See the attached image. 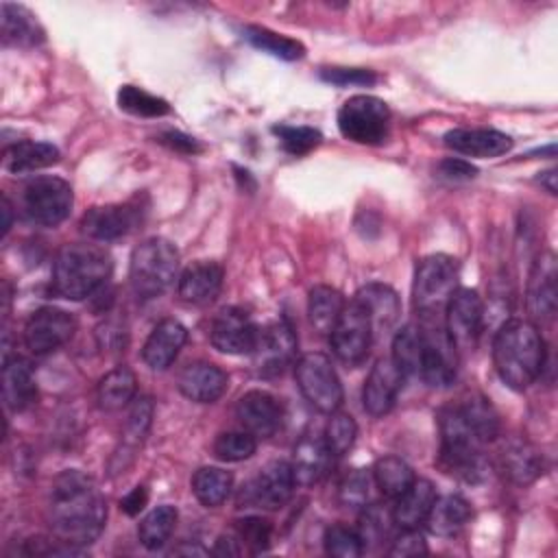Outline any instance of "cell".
I'll return each mask as SVG.
<instances>
[{
	"label": "cell",
	"instance_id": "cell-1",
	"mask_svg": "<svg viewBox=\"0 0 558 558\" xmlns=\"http://www.w3.org/2000/svg\"><path fill=\"white\" fill-rule=\"evenodd\" d=\"M48 521L57 538L74 547H85L105 527L107 501L89 475L74 469L63 471L50 484Z\"/></svg>",
	"mask_w": 558,
	"mask_h": 558
},
{
	"label": "cell",
	"instance_id": "cell-2",
	"mask_svg": "<svg viewBox=\"0 0 558 558\" xmlns=\"http://www.w3.org/2000/svg\"><path fill=\"white\" fill-rule=\"evenodd\" d=\"M493 364L512 390H525L545 366V340L538 327L523 318L506 320L493 340Z\"/></svg>",
	"mask_w": 558,
	"mask_h": 558
},
{
	"label": "cell",
	"instance_id": "cell-3",
	"mask_svg": "<svg viewBox=\"0 0 558 558\" xmlns=\"http://www.w3.org/2000/svg\"><path fill=\"white\" fill-rule=\"evenodd\" d=\"M111 275V255L92 242L65 244L52 266V290L61 299L81 301L92 296Z\"/></svg>",
	"mask_w": 558,
	"mask_h": 558
},
{
	"label": "cell",
	"instance_id": "cell-4",
	"mask_svg": "<svg viewBox=\"0 0 558 558\" xmlns=\"http://www.w3.org/2000/svg\"><path fill=\"white\" fill-rule=\"evenodd\" d=\"M438 432H440V453L438 464L445 473L456 475L464 482H477L486 473V462L482 458V442L469 429L460 405H445L438 410Z\"/></svg>",
	"mask_w": 558,
	"mask_h": 558
},
{
	"label": "cell",
	"instance_id": "cell-5",
	"mask_svg": "<svg viewBox=\"0 0 558 558\" xmlns=\"http://www.w3.org/2000/svg\"><path fill=\"white\" fill-rule=\"evenodd\" d=\"M179 270V251L166 238H148L131 253L129 281L137 299H155L170 288Z\"/></svg>",
	"mask_w": 558,
	"mask_h": 558
},
{
	"label": "cell",
	"instance_id": "cell-6",
	"mask_svg": "<svg viewBox=\"0 0 558 558\" xmlns=\"http://www.w3.org/2000/svg\"><path fill=\"white\" fill-rule=\"evenodd\" d=\"M458 259L445 253L418 262L412 283V301L421 316H438L458 288Z\"/></svg>",
	"mask_w": 558,
	"mask_h": 558
},
{
	"label": "cell",
	"instance_id": "cell-7",
	"mask_svg": "<svg viewBox=\"0 0 558 558\" xmlns=\"http://www.w3.org/2000/svg\"><path fill=\"white\" fill-rule=\"evenodd\" d=\"M22 211L24 216L44 227H57L70 216L74 192L72 185L54 174L31 179L22 187Z\"/></svg>",
	"mask_w": 558,
	"mask_h": 558
},
{
	"label": "cell",
	"instance_id": "cell-8",
	"mask_svg": "<svg viewBox=\"0 0 558 558\" xmlns=\"http://www.w3.org/2000/svg\"><path fill=\"white\" fill-rule=\"evenodd\" d=\"M390 126V109L388 105L368 94H357L344 100L338 111V129L340 133L357 144H381L388 137Z\"/></svg>",
	"mask_w": 558,
	"mask_h": 558
},
{
	"label": "cell",
	"instance_id": "cell-9",
	"mask_svg": "<svg viewBox=\"0 0 558 558\" xmlns=\"http://www.w3.org/2000/svg\"><path fill=\"white\" fill-rule=\"evenodd\" d=\"M421 379L432 388H447L458 373V351L449 340L445 325L436 323V316H421Z\"/></svg>",
	"mask_w": 558,
	"mask_h": 558
},
{
	"label": "cell",
	"instance_id": "cell-10",
	"mask_svg": "<svg viewBox=\"0 0 558 558\" xmlns=\"http://www.w3.org/2000/svg\"><path fill=\"white\" fill-rule=\"evenodd\" d=\"M294 377L303 397L323 414H331L342 405V384L329 357L323 353H305L294 364Z\"/></svg>",
	"mask_w": 558,
	"mask_h": 558
},
{
	"label": "cell",
	"instance_id": "cell-11",
	"mask_svg": "<svg viewBox=\"0 0 558 558\" xmlns=\"http://www.w3.org/2000/svg\"><path fill=\"white\" fill-rule=\"evenodd\" d=\"M484 323L482 296L471 288H456L445 307V331L458 353L475 349Z\"/></svg>",
	"mask_w": 558,
	"mask_h": 558
},
{
	"label": "cell",
	"instance_id": "cell-12",
	"mask_svg": "<svg viewBox=\"0 0 558 558\" xmlns=\"http://www.w3.org/2000/svg\"><path fill=\"white\" fill-rule=\"evenodd\" d=\"M329 342L336 357L347 366H355L368 355L373 342V325L366 310L355 299L344 305L329 333Z\"/></svg>",
	"mask_w": 558,
	"mask_h": 558
},
{
	"label": "cell",
	"instance_id": "cell-13",
	"mask_svg": "<svg viewBox=\"0 0 558 558\" xmlns=\"http://www.w3.org/2000/svg\"><path fill=\"white\" fill-rule=\"evenodd\" d=\"M294 486L296 482L290 462L272 460L240 490L238 504L248 508L279 510L290 501Z\"/></svg>",
	"mask_w": 558,
	"mask_h": 558
},
{
	"label": "cell",
	"instance_id": "cell-14",
	"mask_svg": "<svg viewBox=\"0 0 558 558\" xmlns=\"http://www.w3.org/2000/svg\"><path fill=\"white\" fill-rule=\"evenodd\" d=\"M76 331V318L61 307H39L24 325V344L35 355H46L63 347Z\"/></svg>",
	"mask_w": 558,
	"mask_h": 558
},
{
	"label": "cell",
	"instance_id": "cell-15",
	"mask_svg": "<svg viewBox=\"0 0 558 558\" xmlns=\"http://www.w3.org/2000/svg\"><path fill=\"white\" fill-rule=\"evenodd\" d=\"M257 336H259V329L251 320L248 312L235 305L222 307L211 320V329H209V340L214 349L229 355L253 353L257 344Z\"/></svg>",
	"mask_w": 558,
	"mask_h": 558
},
{
	"label": "cell",
	"instance_id": "cell-16",
	"mask_svg": "<svg viewBox=\"0 0 558 558\" xmlns=\"http://www.w3.org/2000/svg\"><path fill=\"white\" fill-rule=\"evenodd\" d=\"M525 305L532 318L547 320L556 314L558 305V266L551 251L536 255L525 288Z\"/></svg>",
	"mask_w": 558,
	"mask_h": 558
},
{
	"label": "cell",
	"instance_id": "cell-17",
	"mask_svg": "<svg viewBox=\"0 0 558 558\" xmlns=\"http://www.w3.org/2000/svg\"><path fill=\"white\" fill-rule=\"evenodd\" d=\"M296 353V333L288 318H281L268 325L257 336L255 344V364L262 375H277L292 364Z\"/></svg>",
	"mask_w": 558,
	"mask_h": 558
},
{
	"label": "cell",
	"instance_id": "cell-18",
	"mask_svg": "<svg viewBox=\"0 0 558 558\" xmlns=\"http://www.w3.org/2000/svg\"><path fill=\"white\" fill-rule=\"evenodd\" d=\"M235 416L255 438H270L283 421V410L277 397L266 390H248L235 403Z\"/></svg>",
	"mask_w": 558,
	"mask_h": 558
},
{
	"label": "cell",
	"instance_id": "cell-19",
	"mask_svg": "<svg viewBox=\"0 0 558 558\" xmlns=\"http://www.w3.org/2000/svg\"><path fill=\"white\" fill-rule=\"evenodd\" d=\"M403 379L405 377L401 375V371L390 357H379L364 381V390H362L364 410L371 416L388 414L397 401Z\"/></svg>",
	"mask_w": 558,
	"mask_h": 558
},
{
	"label": "cell",
	"instance_id": "cell-20",
	"mask_svg": "<svg viewBox=\"0 0 558 558\" xmlns=\"http://www.w3.org/2000/svg\"><path fill=\"white\" fill-rule=\"evenodd\" d=\"M140 222V209L131 203L124 205H100L85 211L81 229L87 238L109 242L126 235Z\"/></svg>",
	"mask_w": 558,
	"mask_h": 558
},
{
	"label": "cell",
	"instance_id": "cell-21",
	"mask_svg": "<svg viewBox=\"0 0 558 558\" xmlns=\"http://www.w3.org/2000/svg\"><path fill=\"white\" fill-rule=\"evenodd\" d=\"M150 421H153V399L150 397L133 399V405L129 410V416H126V423L122 429L120 445L113 451V458L109 462L111 475L122 473L133 462V458L137 456V449L142 447V442L150 429Z\"/></svg>",
	"mask_w": 558,
	"mask_h": 558
},
{
	"label": "cell",
	"instance_id": "cell-22",
	"mask_svg": "<svg viewBox=\"0 0 558 558\" xmlns=\"http://www.w3.org/2000/svg\"><path fill=\"white\" fill-rule=\"evenodd\" d=\"M336 456L331 453L329 445L325 442V436L307 432L299 438L292 453V475L299 486H312L325 477V473L331 466V460Z\"/></svg>",
	"mask_w": 558,
	"mask_h": 558
},
{
	"label": "cell",
	"instance_id": "cell-23",
	"mask_svg": "<svg viewBox=\"0 0 558 558\" xmlns=\"http://www.w3.org/2000/svg\"><path fill=\"white\" fill-rule=\"evenodd\" d=\"M445 146L466 157L493 159L512 148V137L497 129H451L445 133Z\"/></svg>",
	"mask_w": 558,
	"mask_h": 558
},
{
	"label": "cell",
	"instance_id": "cell-24",
	"mask_svg": "<svg viewBox=\"0 0 558 558\" xmlns=\"http://www.w3.org/2000/svg\"><path fill=\"white\" fill-rule=\"evenodd\" d=\"M227 373L211 362H192L179 375V390L194 403H214L227 390Z\"/></svg>",
	"mask_w": 558,
	"mask_h": 558
},
{
	"label": "cell",
	"instance_id": "cell-25",
	"mask_svg": "<svg viewBox=\"0 0 558 558\" xmlns=\"http://www.w3.org/2000/svg\"><path fill=\"white\" fill-rule=\"evenodd\" d=\"M187 340V329L177 318H163L144 342L142 360L153 371H166Z\"/></svg>",
	"mask_w": 558,
	"mask_h": 558
},
{
	"label": "cell",
	"instance_id": "cell-26",
	"mask_svg": "<svg viewBox=\"0 0 558 558\" xmlns=\"http://www.w3.org/2000/svg\"><path fill=\"white\" fill-rule=\"evenodd\" d=\"M222 279H225V270L218 262H207V259L194 262L179 277V296L185 303L207 305L220 294Z\"/></svg>",
	"mask_w": 558,
	"mask_h": 558
},
{
	"label": "cell",
	"instance_id": "cell-27",
	"mask_svg": "<svg viewBox=\"0 0 558 558\" xmlns=\"http://www.w3.org/2000/svg\"><path fill=\"white\" fill-rule=\"evenodd\" d=\"M2 397L7 408L22 412L37 399V384L31 362L20 355H4L2 362Z\"/></svg>",
	"mask_w": 558,
	"mask_h": 558
},
{
	"label": "cell",
	"instance_id": "cell-28",
	"mask_svg": "<svg viewBox=\"0 0 558 558\" xmlns=\"http://www.w3.org/2000/svg\"><path fill=\"white\" fill-rule=\"evenodd\" d=\"M353 299L366 310L373 325V333L388 331L401 314V303L397 292L384 283H366L355 292Z\"/></svg>",
	"mask_w": 558,
	"mask_h": 558
},
{
	"label": "cell",
	"instance_id": "cell-29",
	"mask_svg": "<svg viewBox=\"0 0 558 558\" xmlns=\"http://www.w3.org/2000/svg\"><path fill=\"white\" fill-rule=\"evenodd\" d=\"M434 501H436L434 484L429 480H423V477L416 480L414 477L410 488L395 499V506H392L395 525H399L401 530L403 527H418L421 523H425Z\"/></svg>",
	"mask_w": 558,
	"mask_h": 558
},
{
	"label": "cell",
	"instance_id": "cell-30",
	"mask_svg": "<svg viewBox=\"0 0 558 558\" xmlns=\"http://www.w3.org/2000/svg\"><path fill=\"white\" fill-rule=\"evenodd\" d=\"M2 22V44L4 46H37L44 41V28L37 17L22 4L2 2L0 4Z\"/></svg>",
	"mask_w": 558,
	"mask_h": 558
},
{
	"label": "cell",
	"instance_id": "cell-31",
	"mask_svg": "<svg viewBox=\"0 0 558 558\" xmlns=\"http://www.w3.org/2000/svg\"><path fill=\"white\" fill-rule=\"evenodd\" d=\"M59 161V148L50 142H15L2 153V166L11 174H26Z\"/></svg>",
	"mask_w": 558,
	"mask_h": 558
},
{
	"label": "cell",
	"instance_id": "cell-32",
	"mask_svg": "<svg viewBox=\"0 0 558 558\" xmlns=\"http://www.w3.org/2000/svg\"><path fill=\"white\" fill-rule=\"evenodd\" d=\"M473 510L471 504L460 497V495H447V497H436L425 525L432 534L436 536H453L458 534L471 519Z\"/></svg>",
	"mask_w": 558,
	"mask_h": 558
},
{
	"label": "cell",
	"instance_id": "cell-33",
	"mask_svg": "<svg viewBox=\"0 0 558 558\" xmlns=\"http://www.w3.org/2000/svg\"><path fill=\"white\" fill-rule=\"evenodd\" d=\"M135 392H137L135 373L129 366H116L98 381L96 399L102 410L113 412L131 403L135 399Z\"/></svg>",
	"mask_w": 558,
	"mask_h": 558
},
{
	"label": "cell",
	"instance_id": "cell-34",
	"mask_svg": "<svg viewBox=\"0 0 558 558\" xmlns=\"http://www.w3.org/2000/svg\"><path fill=\"white\" fill-rule=\"evenodd\" d=\"M344 310L342 294L331 286H314L307 296V318L314 331L329 336Z\"/></svg>",
	"mask_w": 558,
	"mask_h": 558
},
{
	"label": "cell",
	"instance_id": "cell-35",
	"mask_svg": "<svg viewBox=\"0 0 558 558\" xmlns=\"http://www.w3.org/2000/svg\"><path fill=\"white\" fill-rule=\"evenodd\" d=\"M460 412L469 425V429L473 432V436L484 445V442H493L499 432H501V423H499V414L497 410L490 405V401L482 395H471L460 403Z\"/></svg>",
	"mask_w": 558,
	"mask_h": 558
},
{
	"label": "cell",
	"instance_id": "cell-36",
	"mask_svg": "<svg viewBox=\"0 0 558 558\" xmlns=\"http://www.w3.org/2000/svg\"><path fill=\"white\" fill-rule=\"evenodd\" d=\"M501 466L514 484H530L543 473V456L527 442H512L501 453Z\"/></svg>",
	"mask_w": 558,
	"mask_h": 558
},
{
	"label": "cell",
	"instance_id": "cell-37",
	"mask_svg": "<svg viewBox=\"0 0 558 558\" xmlns=\"http://www.w3.org/2000/svg\"><path fill=\"white\" fill-rule=\"evenodd\" d=\"M233 488V475L218 466H201L192 477V493L205 508H216L227 501Z\"/></svg>",
	"mask_w": 558,
	"mask_h": 558
},
{
	"label": "cell",
	"instance_id": "cell-38",
	"mask_svg": "<svg viewBox=\"0 0 558 558\" xmlns=\"http://www.w3.org/2000/svg\"><path fill=\"white\" fill-rule=\"evenodd\" d=\"M373 482L377 484L384 497L397 499L414 482V471L405 460L397 456H384L373 466Z\"/></svg>",
	"mask_w": 558,
	"mask_h": 558
},
{
	"label": "cell",
	"instance_id": "cell-39",
	"mask_svg": "<svg viewBox=\"0 0 558 558\" xmlns=\"http://www.w3.org/2000/svg\"><path fill=\"white\" fill-rule=\"evenodd\" d=\"M244 39L255 46L257 50L262 52H268L277 59H283V61H296L305 54V46L288 35H281V33H275L266 26H246L244 31Z\"/></svg>",
	"mask_w": 558,
	"mask_h": 558
},
{
	"label": "cell",
	"instance_id": "cell-40",
	"mask_svg": "<svg viewBox=\"0 0 558 558\" xmlns=\"http://www.w3.org/2000/svg\"><path fill=\"white\" fill-rule=\"evenodd\" d=\"M421 351H423L421 327L414 323H408L392 338L390 360L397 364L403 377H414L421 371Z\"/></svg>",
	"mask_w": 558,
	"mask_h": 558
},
{
	"label": "cell",
	"instance_id": "cell-41",
	"mask_svg": "<svg viewBox=\"0 0 558 558\" xmlns=\"http://www.w3.org/2000/svg\"><path fill=\"white\" fill-rule=\"evenodd\" d=\"M177 519H179V512H177L174 506L163 504V506L153 508V510L140 521V525H137V538H140V543H142L146 549H150V551L163 547L166 541L170 538L174 525H177Z\"/></svg>",
	"mask_w": 558,
	"mask_h": 558
},
{
	"label": "cell",
	"instance_id": "cell-42",
	"mask_svg": "<svg viewBox=\"0 0 558 558\" xmlns=\"http://www.w3.org/2000/svg\"><path fill=\"white\" fill-rule=\"evenodd\" d=\"M118 107L137 118H161L170 113V105L163 98L135 85H122L118 89Z\"/></svg>",
	"mask_w": 558,
	"mask_h": 558
},
{
	"label": "cell",
	"instance_id": "cell-43",
	"mask_svg": "<svg viewBox=\"0 0 558 558\" xmlns=\"http://www.w3.org/2000/svg\"><path fill=\"white\" fill-rule=\"evenodd\" d=\"M257 449V438L248 434L246 429L242 432H222L214 440V456L222 462H240L246 460L255 453Z\"/></svg>",
	"mask_w": 558,
	"mask_h": 558
},
{
	"label": "cell",
	"instance_id": "cell-44",
	"mask_svg": "<svg viewBox=\"0 0 558 558\" xmlns=\"http://www.w3.org/2000/svg\"><path fill=\"white\" fill-rule=\"evenodd\" d=\"M395 519H392V508L386 510L384 506L379 504H366L364 506V512H362V519H360V538H362V545H375L379 541H384L392 527Z\"/></svg>",
	"mask_w": 558,
	"mask_h": 558
},
{
	"label": "cell",
	"instance_id": "cell-45",
	"mask_svg": "<svg viewBox=\"0 0 558 558\" xmlns=\"http://www.w3.org/2000/svg\"><path fill=\"white\" fill-rule=\"evenodd\" d=\"M323 436L333 456H344L355 442L357 425L351 414L336 410V412H331V418H329Z\"/></svg>",
	"mask_w": 558,
	"mask_h": 558
},
{
	"label": "cell",
	"instance_id": "cell-46",
	"mask_svg": "<svg viewBox=\"0 0 558 558\" xmlns=\"http://www.w3.org/2000/svg\"><path fill=\"white\" fill-rule=\"evenodd\" d=\"M272 133L279 137L281 146L286 153L294 155V157H301V155H307L310 150H314L323 135L318 129H312V126H288V124H279V126H272Z\"/></svg>",
	"mask_w": 558,
	"mask_h": 558
},
{
	"label": "cell",
	"instance_id": "cell-47",
	"mask_svg": "<svg viewBox=\"0 0 558 558\" xmlns=\"http://www.w3.org/2000/svg\"><path fill=\"white\" fill-rule=\"evenodd\" d=\"M371 486H373V477L366 469L349 471L338 486L340 504L347 508H364L371 497Z\"/></svg>",
	"mask_w": 558,
	"mask_h": 558
},
{
	"label": "cell",
	"instance_id": "cell-48",
	"mask_svg": "<svg viewBox=\"0 0 558 558\" xmlns=\"http://www.w3.org/2000/svg\"><path fill=\"white\" fill-rule=\"evenodd\" d=\"M235 534L253 554L266 551L272 541V525L262 517H244L235 521Z\"/></svg>",
	"mask_w": 558,
	"mask_h": 558
},
{
	"label": "cell",
	"instance_id": "cell-49",
	"mask_svg": "<svg viewBox=\"0 0 558 558\" xmlns=\"http://www.w3.org/2000/svg\"><path fill=\"white\" fill-rule=\"evenodd\" d=\"M325 551L336 558H357L364 551L362 538L347 525H331L325 532Z\"/></svg>",
	"mask_w": 558,
	"mask_h": 558
},
{
	"label": "cell",
	"instance_id": "cell-50",
	"mask_svg": "<svg viewBox=\"0 0 558 558\" xmlns=\"http://www.w3.org/2000/svg\"><path fill=\"white\" fill-rule=\"evenodd\" d=\"M320 78L331 83V85H373L377 81L375 72L364 70V68H323L320 70Z\"/></svg>",
	"mask_w": 558,
	"mask_h": 558
},
{
	"label": "cell",
	"instance_id": "cell-51",
	"mask_svg": "<svg viewBox=\"0 0 558 558\" xmlns=\"http://www.w3.org/2000/svg\"><path fill=\"white\" fill-rule=\"evenodd\" d=\"M390 556L395 558H414V556H425L427 554V543L423 534L416 527H403V532L392 541Z\"/></svg>",
	"mask_w": 558,
	"mask_h": 558
},
{
	"label": "cell",
	"instance_id": "cell-52",
	"mask_svg": "<svg viewBox=\"0 0 558 558\" xmlns=\"http://www.w3.org/2000/svg\"><path fill=\"white\" fill-rule=\"evenodd\" d=\"M475 174H477V168L471 161L456 159V157L442 159L436 168V177L447 183H464V181L475 179Z\"/></svg>",
	"mask_w": 558,
	"mask_h": 558
},
{
	"label": "cell",
	"instance_id": "cell-53",
	"mask_svg": "<svg viewBox=\"0 0 558 558\" xmlns=\"http://www.w3.org/2000/svg\"><path fill=\"white\" fill-rule=\"evenodd\" d=\"M159 142L166 144L168 148L172 150H179V153H187V155H194V153H201V144L190 137V135H183L179 131H166L159 135Z\"/></svg>",
	"mask_w": 558,
	"mask_h": 558
},
{
	"label": "cell",
	"instance_id": "cell-54",
	"mask_svg": "<svg viewBox=\"0 0 558 558\" xmlns=\"http://www.w3.org/2000/svg\"><path fill=\"white\" fill-rule=\"evenodd\" d=\"M146 501H148V490H146V486H135L129 495H124V497L120 499V508H122L129 517H135V514H140V510H144Z\"/></svg>",
	"mask_w": 558,
	"mask_h": 558
},
{
	"label": "cell",
	"instance_id": "cell-55",
	"mask_svg": "<svg viewBox=\"0 0 558 558\" xmlns=\"http://www.w3.org/2000/svg\"><path fill=\"white\" fill-rule=\"evenodd\" d=\"M214 554L216 556H240L242 541L238 538V534H222V536H218V541L214 545Z\"/></svg>",
	"mask_w": 558,
	"mask_h": 558
},
{
	"label": "cell",
	"instance_id": "cell-56",
	"mask_svg": "<svg viewBox=\"0 0 558 558\" xmlns=\"http://www.w3.org/2000/svg\"><path fill=\"white\" fill-rule=\"evenodd\" d=\"M538 183H543L547 187L549 194H556V170H547L538 177Z\"/></svg>",
	"mask_w": 558,
	"mask_h": 558
},
{
	"label": "cell",
	"instance_id": "cell-57",
	"mask_svg": "<svg viewBox=\"0 0 558 558\" xmlns=\"http://www.w3.org/2000/svg\"><path fill=\"white\" fill-rule=\"evenodd\" d=\"M2 216H4L2 235H7L9 229H11V205H9V198H7V196H2Z\"/></svg>",
	"mask_w": 558,
	"mask_h": 558
}]
</instances>
